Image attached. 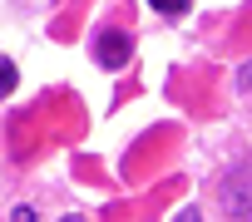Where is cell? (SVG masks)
I'll return each mask as SVG.
<instances>
[{
	"instance_id": "5",
	"label": "cell",
	"mask_w": 252,
	"mask_h": 222,
	"mask_svg": "<svg viewBox=\"0 0 252 222\" xmlns=\"http://www.w3.org/2000/svg\"><path fill=\"white\" fill-rule=\"evenodd\" d=\"M237 84H242V89H252V64H242V69H237Z\"/></svg>"
},
{
	"instance_id": "6",
	"label": "cell",
	"mask_w": 252,
	"mask_h": 222,
	"mask_svg": "<svg viewBox=\"0 0 252 222\" xmlns=\"http://www.w3.org/2000/svg\"><path fill=\"white\" fill-rule=\"evenodd\" d=\"M60 222H84V217H60Z\"/></svg>"
},
{
	"instance_id": "1",
	"label": "cell",
	"mask_w": 252,
	"mask_h": 222,
	"mask_svg": "<svg viewBox=\"0 0 252 222\" xmlns=\"http://www.w3.org/2000/svg\"><path fill=\"white\" fill-rule=\"evenodd\" d=\"M94 59H99L104 69H124V64H129V35H124V30H99Z\"/></svg>"
},
{
	"instance_id": "2",
	"label": "cell",
	"mask_w": 252,
	"mask_h": 222,
	"mask_svg": "<svg viewBox=\"0 0 252 222\" xmlns=\"http://www.w3.org/2000/svg\"><path fill=\"white\" fill-rule=\"evenodd\" d=\"M15 84H20V74H15V64H10L5 55H0V99H5V94H10Z\"/></svg>"
},
{
	"instance_id": "3",
	"label": "cell",
	"mask_w": 252,
	"mask_h": 222,
	"mask_svg": "<svg viewBox=\"0 0 252 222\" xmlns=\"http://www.w3.org/2000/svg\"><path fill=\"white\" fill-rule=\"evenodd\" d=\"M149 5H154L158 15H183V10H188V0H149Z\"/></svg>"
},
{
	"instance_id": "4",
	"label": "cell",
	"mask_w": 252,
	"mask_h": 222,
	"mask_svg": "<svg viewBox=\"0 0 252 222\" xmlns=\"http://www.w3.org/2000/svg\"><path fill=\"white\" fill-rule=\"evenodd\" d=\"M10 222H35V212H30V207H15V212H10Z\"/></svg>"
}]
</instances>
